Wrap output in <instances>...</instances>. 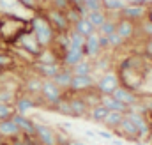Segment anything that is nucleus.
<instances>
[{"instance_id":"obj_26","label":"nucleus","mask_w":152,"mask_h":145,"mask_svg":"<svg viewBox=\"0 0 152 145\" xmlns=\"http://www.w3.org/2000/svg\"><path fill=\"white\" fill-rule=\"evenodd\" d=\"M122 119H124V113H120V111H110V113L106 115V119H104L103 126H104L108 131H112V133H113L115 129H118V127H120Z\"/></svg>"},{"instance_id":"obj_40","label":"nucleus","mask_w":152,"mask_h":145,"mask_svg":"<svg viewBox=\"0 0 152 145\" xmlns=\"http://www.w3.org/2000/svg\"><path fill=\"white\" fill-rule=\"evenodd\" d=\"M127 4H131V5H138V7H149L151 5V0H127Z\"/></svg>"},{"instance_id":"obj_35","label":"nucleus","mask_w":152,"mask_h":145,"mask_svg":"<svg viewBox=\"0 0 152 145\" xmlns=\"http://www.w3.org/2000/svg\"><path fill=\"white\" fill-rule=\"evenodd\" d=\"M138 32H140V36L143 37V41L149 39V37H152V23L147 21V20H143V21L138 25Z\"/></svg>"},{"instance_id":"obj_17","label":"nucleus","mask_w":152,"mask_h":145,"mask_svg":"<svg viewBox=\"0 0 152 145\" xmlns=\"http://www.w3.org/2000/svg\"><path fill=\"white\" fill-rule=\"evenodd\" d=\"M12 120L16 122V126L20 127V133L25 136H34L36 135V120L30 119L28 115H21V113H14Z\"/></svg>"},{"instance_id":"obj_14","label":"nucleus","mask_w":152,"mask_h":145,"mask_svg":"<svg viewBox=\"0 0 152 145\" xmlns=\"http://www.w3.org/2000/svg\"><path fill=\"white\" fill-rule=\"evenodd\" d=\"M30 67H32V71H34L36 76L42 78V80H51L64 66H62V64H42V62L34 60V62L30 64Z\"/></svg>"},{"instance_id":"obj_45","label":"nucleus","mask_w":152,"mask_h":145,"mask_svg":"<svg viewBox=\"0 0 152 145\" xmlns=\"http://www.w3.org/2000/svg\"><path fill=\"white\" fill-rule=\"evenodd\" d=\"M145 117H147V120H149V122H151V124H152V111H149V113H147Z\"/></svg>"},{"instance_id":"obj_34","label":"nucleus","mask_w":152,"mask_h":145,"mask_svg":"<svg viewBox=\"0 0 152 145\" xmlns=\"http://www.w3.org/2000/svg\"><path fill=\"white\" fill-rule=\"evenodd\" d=\"M69 4H71V0H48V7L62 11V12H66L69 9Z\"/></svg>"},{"instance_id":"obj_30","label":"nucleus","mask_w":152,"mask_h":145,"mask_svg":"<svg viewBox=\"0 0 152 145\" xmlns=\"http://www.w3.org/2000/svg\"><path fill=\"white\" fill-rule=\"evenodd\" d=\"M67 39H69L67 48H83V44H85V37L81 34H78L76 30H73V29L67 32Z\"/></svg>"},{"instance_id":"obj_39","label":"nucleus","mask_w":152,"mask_h":145,"mask_svg":"<svg viewBox=\"0 0 152 145\" xmlns=\"http://www.w3.org/2000/svg\"><path fill=\"white\" fill-rule=\"evenodd\" d=\"M96 136H101V138H104V140H110V142H112V140L115 138V136H113V133H112V131H108V129L97 131V133H96Z\"/></svg>"},{"instance_id":"obj_24","label":"nucleus","mask_w":152,"mask_h":145,"mask_svg":"<svg viewBox=\"0 0 152 145\" xmlns=\"http://www.w3.org/2000/svg\"><path fill=\"white\" fill-rule=\"evenodd\" d=\"M108 113H110L108 110L104 108L101 103H97V105L90 106V110H88V117H87V119H88V120H92V122H96V124H103Z\"/></svg>"},{"instance_id":"obj_21","label":"nucleus","mask_w":152,"mask_h":145,"mask_svg":"<svg viewBox=\"0 0 152 145\" xmlns=\"http://www.w3.org/2000/svg\"><path fill=\"white\" fill-rule=\"evenodd\" d=\"M73 71H71V67H62L60 71L57 72L51 80L62 89V90H69V87H71V81H73Z\"/></svg>"},{"instance_id":"obj_27","label":"nucleus","mask_w":152,"mask_h":145,"mask_svg":"<svg viewBox=\"0 0 152 145\" xmlns=\"http://www.w3.org/2000/svg\"><path fill=\"white\" fill-rule=\"evenodd\" d=\"M73 74L78 76H87V74H94L96 67H94V60H88V59H83L80 64H76L75 67H71Z\"/></svg>"},{"instance_id":"obj_19","label":"nucleus","mask_w":152,"mask_h":145,"mask_svg":"<svg viewBox=\"0 0 152 145\" xmlns=\"http://www.w3.org/2000/svg\"><path fill=\"white\" fill-rule=\"evenodd\" d=\"M85 59L83 55V48H67L66 55L62 59V66L64 67H75L76 64H80Z\"/></svg>"},{"instance_id":"obj_16","label":"nucleus","mask_w":152,"mask_h":145,"mask_svg":"<svg viewBox=\"0 0 152 145\" xmlns=\"http://www.w3.org/2000/svg\"><path fill=\"white\" fill-rule=\"evenodd\" d=\"M112 96H113L115 99H118L120 103H124L127 108L138 105V101H140V96H138L136 92H133V90H129V89H126V87H122V85H118V87L115 89Z\"/></svg>"},{"instance_id":"obj_2","label":"nucleus","mask_w":152,"mask_h":145,"mask_svg":"<svg viewBox=\"0 0 152 145\" xmlns=\"http://www.w3.org/2000/svg\"><path fill=\"white\" fill-rule=\"evenodd\" d=\"M28 27H30V32L34 34V37L37 39V42L41 44V48H50L55 42L57 32L50 25L48 18L44 16L42 7L39 9L37 12H34V16L28 20Z\"/></svg>"},{"instance_id":"obj_18","label":"nucleus","mask_w":152,"mask_h":145,"mask_svg":"<svg viewBox=\"0 0 152 145\" xmlns=\"http://www.w3.org/2000/svg\"><path fill=\"white\" fill-rule=\"evenodd\" d=\"M20 135H21V133H20V127L16 126V122L12 120V117L0 122V138H4L5 142L16 138V136H20Z\"/></svg>"},{"instance_id":"obj_28","label":"nucleus","mask_w":152,"mask_h":145,"mask_svg":"<svg viewBox=\"0 0 152 145\" xmlns=\"http://www.w3.org/2000/svg\"><path fill=\"white\" fill-rule=\"evenodd\" d=\"M115 32H117V18H112V16H108L106 21L97 29L99 36H112Z\"/></svg>"},{"instance_id":"obj_42","label":"nucleus","mask_w":152,"mask_h":145,"mask_svg":"<svg viewBox=\"0 0 152 145\" xmlns=\"http://www.w3.org/2000/svg\"><path fill=\"white\" fill-rule=\"evenodd\" d=\"M67 145H88V144H83V142H80V140H67Z\"/></svg>"},{"instance_id":"obj_11","label":"nucleus","mask_w":152,"mask_h":145,"mask_svg":"<svg viewBox=\"0 0 152 145\" xmlns=\"http://www.w3.org/2000/svg\"><path fill=\"white\" fill-rule=\"evenodd\" d=\"M83 55L88 60H96L103 55V48H101V41H99V34H92V36L85 37V44H83Z\"/></svg>"},{"instance_id":"obj_43","label":"nucleus","mask_w":152,"mask_h":145,"mask_svg":"<svg viewBox=\"0 0 152 145\" xmlns=\"http://www.w3.org/2000/svg\"><path fill=\"white\" fill-rule=\"evenodd\" d=\"M85 135H87V136H96V133H94V131H90V129H87V131H85Z\"/></svg>"},{"instance_id":"obj_29","label":"nucleus","mask_w":152,"mask_h":145,"mask_svg":"<svg viewBox=\"0 0 152 145\" xmlns=\"http://www.w3.org/2000/svg\"><path fill=\"white\" fill-rule=\"evenodd\" d=\"M106 18H108V14L104 12V11H96V12H88V16H87V20L96 27V29H99L104 21H106Z\"/></svg>"},{"instance_id":"obj_4","label":"nucleus","mask_w":152,"mask_h":145,"mask_svg":"<svg viewBox=\"0 0 152 145\" xmlns=\"http://www.w3.org/2000/svg\"><path fill=\"white\" fill-rule=\"evenodd\" d=\"M42 12H44V16L48 18L50 25L53 27V30L57 34H67L73 29L71 23H69V20H67V16H66V12L51 9V7H42Z\"/></svg>"},{"instance_id":"obj_23","label":"nucleus","mask_w":152,"mask_h":145,"mask_svg":"<svg viewBox=\"0 0 152 145\" xmlns=\"http://www.w3.org/2000/svg\"><path fill=\"white\" fill-rule=\"evenodd\" d=\"M41 85H42V78H39V76H28V78H25V81H23V92H27V94H30V96H39V92H41Z\"/></svg>"},{"instance_id":"obj_6","label":"nucleus","mask_w":152,"mask_h":145,"mask_svg":"<svg viewBox=\"0 0 152 145\" xmlns=\"http://www.w3.org/2000/svg\"><path fill=\"white\" fill-rule=\"evenodd\" d=\"M120 85L118 81V76L115 71H106V72H101L96 80V85L94 89L101 94V96H112L113 90Z\"/></svg>"},{"instance_id":"obj_7","label":"nucleus","mask_w":152,"mask_h":145,"mask_svg":"<svg viewBox=\"0 0 152 145\" xmlns=\"http://www.w3.org/2000/svg\"><path fill=\"white\" fill-rule=\"evenodd\" d=\"M12 106L16 110V113L27 115L30 110H36V108H39V106H42V101H41L39 96H30V94H27V92H20V94H16Z\"/></svg>"},{"instance_id":"obj_33","label":"nucleus","mask_w":152,"mask_h":145,"mask_svg":"<svg viewBox=\"0 0 152 145\" xmlns=\"http://www.w3.org/2000/svg\"><path fill=\"white\" fill-rule=\"evenodd\" d=\"M14 113H16V110H14V106H12V105L0 103V122H2V120H7V119H11Z\"/></svg>"},{"instance_id":"obj_31","label":"nucleus","mask_w":152,"mask_h":145,"mask_svg":"<svg viewBox=\"0 0 152 145\" xmlns=\"http://www.w3.org/2000/svg\"><path fill=\"white\" fill-rule=\"evenodd\" d=\"M69 9H71V11H75L80 18H87V16H88V11H87V7H85V2H83V0H71Z\"/></svg>"},{"instance_id":"obj_41","label":"nucleus","mask_w":152,"mask_h":145,"mask_svg":"<svg viewBox=\"0 0 152 145\" xmlns=\"http://www.w3.org/2000/svg\"><path fill=\"white\" fill-rule=\"evenodd\" d=\"M145 20L152 23V0H151V5L147 7V14H145Z\"/></svg>"},{"instance_id":"obj_1","label":"nucleus","mask_w":152,"mask_h":145,"mask_svg":"<svg viewBox=\"0 0 152 145\" xmlns=\"http://www.w3.org/2000/svg\"><path fill=\"white\" fill-rule=\"evenodd\" d=\"M152 67L149 66V60L142 55V53H133L129 57H126L118 67H117V76L122 87L140 94L143 89V83L149 76V71Z\"/></svg>"},{"instance_id":"obj_38","label":"nucleus","mask_w":152,"mask_h":145,"mask_svg":"<svg viewBox=\"0 0 152 145\" xmlns=\"http://www.w3.org/2000/svg\"><path fill=\"white\" fill-rule=\"evenodd\" d=\"M85 2V7L88 12H96V11H103V5H101V0H83Z\"/></svg>"},{"instance_id":"obj_3","label":"nucleus","mask_w":152,"mask_h":145,"mask_svg":"<svg viewBox=\"0 0 152 145\" xmlns=\"http://www.w3.org/2000/svg\"><path fill=\"white\" fill-rule=\"evenodd\" d=\"M64 92L53 80H42V85H41V92H39V97L42 101V108L51 110L58 101L64 99Z\"/></svg>"},{"instance_id":"obj_8","label":"nucleus","mask_w":152,"mask_h":145,"mask_svg":"<svg viewBox=\"0 0 152 145\" xmlns=\"http://www.w3.org/2000/svg\"><path fill=\"white\" fill-rule=\"evenodd\" d=\"M58 131L44 122H36V142L37 145H57L58 144Z\"/></svg>"},{"instance_id":"obj_20","label":"nucleus","mask_w":152,"mask_h":145,"mask_svg":"<svg viewBox=\"0 0 152 145\" xmlns=\"http://www.w3.org/2000/svg\"><path fill=\"white\" fill-rule=\"evenodd\" d=\"M126 0H101V5H103V11L108 14V16H112V18H117L118 20V14H120V11L126 7Z\"/></svg>"},{"instance_id":"obj_37","label":"nucleus","mask_w":152,"mask_h":145,"mask_svg":"<svg viewBox=\"0 0 152 145\" xmlns=\"http://www.w3.org/2000/svg\"><path fill=\"white\" fill-rule=\"evenodd\" d=\"M142 55H143L149 62H152V37H149V39H145V41H143V46H142Z\"/></svg>"},{"instance_id":"obj_10","label":"nucleus","mask_w":152,"mask_h":145,"mask_svg":"<svg viewBox=\"0 0 152 145\" xmlns=\"http://www.w3.org/2000/svg\"><path fill=\"white\" fill-rule=\"evenodd\" d=\"M138 34H140L138 32V23H133V21L124 20V18L118 16V20H117V36L120 37L126 44L131 42Z\"/></svg>"},{"instance_id":"obj_13","label":"nucleus","mask_w":152,"mask_h":145,"mask_svg":"<svg viewBox=\"0 0 152 145\" xmlns=\"http://www.w3.org/2000/svg\"><path fill=\"white\" fill-rule=\"evenodd\" d=\"M133 124H134V127L138 129V133H140V138L142 140H147V136H149V131H151V122L147 120V117L143 115V113H140V111H126L124 113Z\"/></svg>"},{"instance_id":"obj_12","label":"nucleus","mask_w":152,"mask_h":145,"mask_svg":"<svg viewBox=\"0 0 152 145\" xmlns=\"http://www.w3.org/2000/svg\"><path fill=\"white\" fill-rule=\"evenodd\" d=\"M96 80H97V76H96V74H87V76H78V74H75V76H73V81H71L69 90H71L73 94H83V92H87V90L94 89Z\"/></svg>"},{"instance_id":"obj_47","label":"nucleus","mask_w":152,"mask_h":145,"mask_svg":"<svg viewBox=\"0 0 152 145\" xmlns=\"http://www.w3.org/2000/svg\"><path fill=\"white\" fill-rule=\"evenodd\" d=\"M0 145H7V142H5L4 138H0Z\"/></svg>"},{"instance_id":"obj_32","label":"nucleus","mask_w":152,"mask_h":145,"mask_svg":"<svg viewBox=\"0 0 152 145\" xmlns=\"http://www.w3.org/2000/svg\"><path fill=\"white\" fill-rule=\"evenodd\" d=\"M51 111H55V113H60V115H66V117H71V106H69V99L67 97H64L62 101H58Z\"/></svg>"},{"instance_id":"obj_46","label":"nucleus","mask_w":152,"mask_h":145,"mask_svg":"<svg viewBox=\"0 0 152 145\" xmlns=\"http://www.w3.org/2000/svg\"><path fill=\"white\" fill-rule=\"evenodd\" d=\"M112 144H113V145H122V140H115V138H113V140H112Z\"/></svg>"},{"instance_id":"obj_25","label":"nucleus","mask_w":152,"mask_h":145,"mask_svg":"<svg viewBox=\"0 0 152 145\" xmlns=\"http://www.w3.org/2000/svg\"><path fill=\"white\" fill-rule=\"evenodd\" d=\"M73 30H76L78 34H81L83 37H88V36H92V34L97 32V29H96L87 18H80L75 25H73Z\"/></svg>"},{"instance_id":"obj_5","label":"nucleus","mask_w":152,"mask_h":145,"mask_svg":"<svg viewBox=\"0 0 152 145\" xmlns=\"http://www.w3.org/2000/svg\"><path fill=\"white\" fill-rule=\"evenodd\" d=\"M16 48H20V50H23L27 55H30L34 60L37 59L39 55H41V51L44 50V48H41V44L37 42V39L34 37V34L30 32V27L21 34V36L18 37V41H16V44H14Z\"/></svg>"},{"instance_id":"obj_36","label":"nucleus","mask_w":152,"mask_h":145,"mask_svg":"<svg viewBox=\"0 0 152 145\" xmlns=\"http://www.w3.org/2000/svg\"><path fill=\"white\" fill-rule=\"evenodd\" d=\"M106 37H108V50H118V48H122L126 44L120 37L117 36V32L112 34V36H106Z\"/></svg>"},{"instance_id":"obj_9","label":"nucleus","mask_w":152,"mask_h":145,"mask_svg":"<svg viewBox=\"0 0 152 145\" xmlns=\"http://www.w3.org/2000/svg\"><path fill=\"white\" fill-rule=\"evenodd\" d=\"M67 99H69V106H71V117H75V119H87L88 117L90 105L87 103V99L81 94H73L71 92V96Z\"/></svg>"},{"instance_id":"obj_44","label":"nucleus","mask_w":152,"mask_h":145,"mask_svg":"<svg viewBox=\"0 0 152 145\" xmlns=\"http://www.w3.org/2000/svg\"><path fill=\"white\" fill-rule=\"evenodd\" d=\"M71 127H73V126H71L69 122H64V129H69V131H71Z\"/></svg>"},{"instance_id":"obj_22","label":"nucleus","mask_w":152,"mask_h":145,"mask_svg":"<svg viewBox=\"0 0 152 145\" xmlns=\"http://www.w3.org/2000/svg\"><path fill=\"white\" fill-rule=\"evenodd\" d=\"M99 103H101L104 108L108 110V111H120V113H126V111H129V108H127L124 103H120L118 99H115L113 96H101Z\"/></svg>"},{"instance_id":"obj_15","label":"nucleus","mask_w":152,"mask_h":145,"mask_svg":"<svg viewBox=\"0 0 152 145\" xmlns=\"http://www.w3.org/2000/svg\"><path fill=\"white\" fill-rule=\"evenodd\" d=\"M145 14H147V9L145 7H138V5H131V4H126V7L120 11V18L124 20H129L133 23H142L145 20Z\"/></svg>"}]
</instances>
